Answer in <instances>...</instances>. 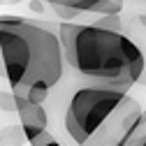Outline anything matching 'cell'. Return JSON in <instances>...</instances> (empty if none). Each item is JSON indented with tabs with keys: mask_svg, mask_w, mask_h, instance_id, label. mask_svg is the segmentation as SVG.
<instances>
[{
	"mask_svg": "<svg viewBox=\"0 0 146 146\" xmlns=\"http://www.w3.org/2000/svg\"><path fill=\"white\" fill-rule=\"evenodd\" d=\"M49 100L60 111L65 146H127L146 116L130 90L81 79L70 67Z\"/></svg>",
	"mask_w": 146,
	"mask_h": 146,
	"instance_id": "cell-1",
	"label": "cell"
},
{
	"mask_svg": "<svg viewBox=\"0 0 146 146\" xmlns=\"http://www.w3.org/2000/svg\"><path fill=\"white\" fill-rule=\"evenodd\" d=\"M0 58L3 77L14 95L46 102L51 90L67 74L60 21L3 14Z\"/></svg>",
	"mask_w": 146,
	"mask_h": 146,
	"instance_id": "cell-2",
	"label": "cell"
},
{
	"mask_svg": "<svg viewBox=\"0 0 146 146\" xmlns=\"http://www.w3.org/2000/svg\"><path fill=\"white\" fill-rule=\"evenodd\" d=\"M67 67L81 79L130 90L146 84V56L123 28L60 21Z\"/></svg>",
	"mask_w": 146,
	"mask_h": 146,
	"instance_id": "cell-3",
	"label": "cell"
},
{
	"mask_svg": "<svg viewBox=\"0 0 146 146\" xmlns=\"http://www.w3.org/2000/svg\"><path fill=\"white\" fill-rule=\"evenodd\" d=\"M14 98H16V118L21 121L28 141L33 137H37L40 132L49 130L51 116H49V109L44 102H33V100H26L21 95H14Z\"/></svg>",
	"mask_w": 146,
	"mask_h": 146,
	"instance_id": "cell-4",
	"label": "cell"
},
{
	"mask_svg": "<svg viewBox=\"0 0 146 146\" xmlns=\"http://www.w3.org/2000/svg\"><path fill=\"white\" fill-rule=\"evenodd\" d=\"M46 5H63L70 9H77L81 14H93V16H102V14H121L125 9L127 0H44Z\"/></svg>",
	"mask_w": 146,
	"mask_h": 146,
	"instance_id": "cell-5",
	"label": "cell"
},
{
	"mask_svg": "<svg viewBox=\"0 0 146 146\" xmlns=\"http://www.w3.org/2000/svg\"><path fill=\"white\" fill-rule=\"evenodd\" d=\"M23 144H28V137H26L21 121L9 123L0 130V146H23Z\"/></svg>",
	"mask_w": 146,
	"mask_h": 146,
	"instance_id": "cell-6",
	"label": "cell"
},
{
	"mask_svg": "<svg viewBox=\"0 0 146 146\" xmlns=\"http://www.w3.org/2000/svg\"><path fill=\"white\" fill-rule=\"evenodd\" d=\"M28 144H30V146H65V144L58 139V135H56V132H51V130L40 132L37 137H33Z\"/></svg>",
	"mask_w": 146,
	"mask_h": 146,
	"instance_id": "cell-7",
	"label": "cell"
},
{
	"mask_svg": "<svg viewBox=\"0 0 146 146\" xmlns=\"http://www.w3.org/2000/svg\"><path fill=\"white\" fill-rule=\"evenodd\" d=\"M127 146H146V118H144V125L139 127V132L132 137V141Z\"/></svg>",
	"mask_w": 146,
	"mask_h": 146,
	"instance_id": "cell-8",
	"label": "cell"
},
{
	"mask_svg": "<svg viewBox=\"0 0 146 146\" xmlns=\"http://www.w3.org/2000/svg\"><path fill=\"white\" fill-rule=\"evenodd\" d=\"M16 3H21V0H0V5H16Z\"/></svg>",
	"mask_w": 146,
	"mask_h": 146,
	"instance_id": "cell-9",
	"label": "cell"
},
{
	"mask_svg": "<svg viewBox=\"0 0 146 146\" xmlns=\"http://www.w3.org/2000/svg\"><path fill=\"white\" fill-rule=\"evenodd\" d=\"M130 3H139V5H146V0H130Z\"/></svg>",
	"mask_w": 146,
	"mask_h": 146,
	"instance_id": "cell-10",
	"label": "cell"
},
{
	"mask_svg": "<svg viewBox=\"0 0 146 146\" xmlns=\"http://www.w3.org/2000/svg\"><path fill=\"white\" fill-rule=\"evenodd\" d=\"M144 118H146V116H144Z\"/></svg>",
	"mask_w": 146,
	"mask_h": 146,
	"instance_id": "cell-11",
	"label": "cell"
}]
</instances>
